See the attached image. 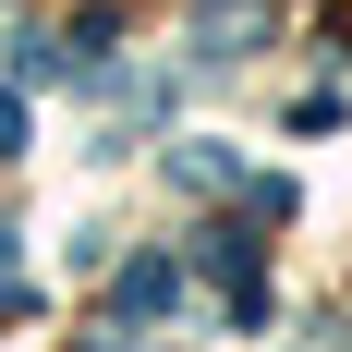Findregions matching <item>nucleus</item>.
<instances>
[{
  "mask_svg": "<svg viewBox=\"0 0 352 352\" xmlns=\"http://www.w3.org/2000/svg\"><path fill=\"white\" fill-rule=\"evenodd\" d=\"M182 304V255H134L122 267V316H170Z\"/></svg>",
  "mask_w": 352,
  "mask_h": 352,
  "instance_id": "2",
  "label": "nucleus"
},
{
  "mask_svg": "<svg viewBox=\"0 0 352 352\" xmlns=\"http://www.w3.org/2000/svg\"><path fill=\"white\" fill-rule=\"evenodd\" d=\"M255 12H267V0H195V49H207V61H243Z\"/></svg>",
  "mask_w": 352,
  "mask_h": 352,
  "instance_id": "1",
  "label": "nucleus"
},
{
  "mask_svg": "<svg viewBox=\"0 0 352 352\" xmlns=\"http://www.w3.org/2000/svg\"><path fill=\"white\" fill-rule=\"evenodd\" d=\"M170 182H182V195H231V182H243V170H231L219 146H170Z\"/></svg>",
  "mask_w": 352,
  "mask_h": 352,
  "instance_id": "3",
  "label": "nucleus"
},
{
  "mask_svg": "<svg viewBox=\"0 0 352 352\" xmlns=\"http://www.w3.org/2000/svg\"><path fill=\"white\" fill-rule=\"evenodd\" d=\"M0 158H25V98H0Z\"/></svg>",
  "mask_w": 352,
  "mask_h": 352,
  "instance_id": "4",
  "label": "nucleus"
}]
</instances>
